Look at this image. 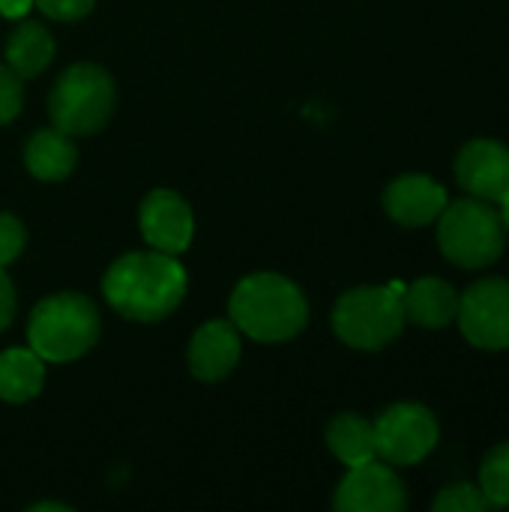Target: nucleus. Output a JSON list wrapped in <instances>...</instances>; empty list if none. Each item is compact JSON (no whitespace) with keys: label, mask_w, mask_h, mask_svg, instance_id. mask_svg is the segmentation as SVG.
<instances>
[{"label":"nucleus","mask_w":509,"mask_h":512,"mask_svg":"<svg viewBox=\"0 0 509 512\" xmlns=\"http://www.w3.org/2000/svg\"><path fill=\"white\" fill-rule=\"evenodd\" d=\"M102 294L123 318L153 324L168 318L183 303L186 270L180 267L177 255H165L159 249L129 252L108 267Z\"/></svg>","instance_id":"obj_1"},{"label":"nucleus","mask_w":509,"mask_h":512,"mask_svg":"<svg viewBox=\"0 0 509 512\" xmlns=\"http://www.w3.org/2000/svg\"><path fill=\"white\" fill-rule=\"evenodd\" d=\"M231 321L255 342H288L303 333L309 321V303L303 291L279 273L246 276L228 303Z\"/></svg>","instance_id":"obj_2"},{"label":"nucleus","mask_w":509,"mask_h":512,"mask_svg":"<svg viewBox=\"0 0 509 512\" xmlns=\"http://www.w3.org/2000/svg\"><path fill=\"white\" fill-rule=\"evenodd\" d=\"M99 309L84 294H54L33 306L27 342L45 363H72L99 339Z\"/></svg>","instance_id":"obj_3"},{"label":"nucleus","mask_w":509,"mask_h":512,"mask_svg":"<svg viewBox=\"0 0 509 512\" xmlns=\"http://www.w3.org/2000/svg\"><path fill=\"white\" fill-rule=\"evenodd\" d=\"M438 246L441 255L462 270H483L495 264L507 249V228L498 204L474 195L447 201L438 216Z\"/></svg>","instance_id":"obj_4"},{"label":"nucleus","mask_w":509,"mask_h":512,"mask_svg":"<svg viewBox=\"0 0 509 512\" xmlns=\"http://www.w3.org/2000/svg\"><path fill=\"white\" fill-rule=\"evenodd\" d=\"M402 291L393 285H363L339 297L333 309L336 336L357 351H381L405 330Z\"/></svg>","instance_id":"obj_5"},{"label":"nucleus","mask_w":509,"mask_h":512,"mask_svg":"<svg viewBox=\"0 0 509 512\" xmlns=\"http://www.w3.org/2000/svg\"><path fill=\"white\" fill-rule=\"evenodd\" d=\"M111 111H114V81L96 63L69 66L57 78L48 96L51 123L72 138L99 132L108 123Z\"/></svg>","instance_id":"obj_6"},{"label":"nucleus","mask_w":509,"mask_h":512,"mask_svg":"<svg viewBox=\"0 0 509 512\" xmlns=\"http://www.w3.org/2000/svg\"><path fill=\"white\" fill-rule=\"evenodd\" d=\"M441 429L435 414L426 405L417 402H399L390 405L378 420H375V450L378 459L411 468L420 465L435 447H438Z\"/></svg>","instance_id":"obj_7"},{"label":"nucleus","mask_w":509,"mask_h":512,"mask_svg":"<svg viewBox=\"0 0 509 512\" xmlns=\"http://www.w3.org/2000/svg\"><path fill=\"white\" fill-rule=\"evenodd\" d=\"M456 324L462 336L480 351L509 348V279L486 276L459 294Z\"/></svg>","instance_id":"obj_8"},{"label":"nucleus","mask_w":509,"mask_h":512,"mask_svg":"<svg viewBox=\"0 0 509 512\" xmlns=\"http://www.w3.org/2000/svg\"><path fill=\"white\" fill-rule=\"evenodd\" d=\"M333 507L339 512H402L408 507V492L390 462L372 459L348 468Z\"/></svg>","instance_id":"obj_9"},{"label":"nucleus","mask_w":509,"mask_h":512,"mask_svg":"<svg viewBox=\"0 0 509 512\" xmlns=\"http://www.w3.org/2000/svg\"><path fill=\"white\" fill-rule=\"evenodd\" d=\"M459 186L489 204H501L509 195V147L495 138H474L456 156Z\"/></svg>","instance_id":"obj_10"},{"label":"nucleus","mask_w":509,"mask_h":512,"mask_svg":"<svg viewBox=\"0 0 509 512\" xmlns=\"http://www.w3.org/2000/svg\"><path fill=\"white\" fill-rule=\"evenodd\" d=\"M138 225L147 246L165 255H183L195 237L192 207L171 189H156L141 201Z\"/></svg>","instance_id":"obj_11"},{"label":"nucleus","mask_w":509,"mask_h":512,"mask_svg":"<svg viewBox=\"0 0 509 512\" xmlns=\"http://www.w3.org/2000/svg\"><path fill=\"white\" fill-rule=\"evenodd\" d=\"M450 195L429 174H402L384 189V210L405 228H423L438 222Z\"/></svg>","instance_id":"obj_12"},{"label":"nucleus","mask_w":509,"mask_h":512,"mask_svg":"<svg viewBox=\"0 0 509 512\" xmlns=\"http://www.w3.org/2000/svg\"><path fill=\"white\" fill-rule=\"evenodd\" d=\"M240 330L234 321H207L189 342V369L198 381H222L240 360Z\"/></svg>","instance_id":"obj_13"},{"label":"nucleus","mask_w":509,"mask_h":512,"mask_svg":"<svg viewBox=\"0 0 509 512\" xmlns=\"http://www.w3.org/2000/svg\"><path fill=\"white\" fill-rule=\"evenodd\" d=\"M402 306H405V321L426 330H444L447 324L456 321L459 291L438 276H423L402 291Z\"/></svg>","instance_id":"obj_14"},{"label":"nucleus","mask_w":509,"mask_h":512,"mask_svg":"<svg viewBox=\"0 0 509 512\" xmlns=\"http://www.w3.org/2000/svg\"><path fill=\"white\" fill-rule=\"evenodd\" d=\"M78 162V150L72 135H66L63 129H39L30 135L27 147H24V165L36 180L45 183H57L63 177H69L75 171Z\"/></svg>","instance_id":"obj_15"},{"label":"nucleus","mask_w":509,"mask_h":512,"mask_svg":"<svg viewBox=\"0 0 509 512\" xmlns=\"http://www.w3.org/2000/svg\"><path fill=\"white\" fill-rule=\"evenodd\" d=\"M54 57V36L39 21L18 24L6 39V66L21 78H36Z\"/></svg>","instance_id":"obj_16"},{"label":"nucleus","mask_w":509,"mask_h":512,"mask_svg":"<svg viewBox=\"0 0 509 512\" xmlns=\"http://www.w3.org/2000/svg\"><path fill=\"white\" fill-rule=\"evenodd\" d=\"M45 384V360L33 348H9L0 354V399L21 405L39 396Z\"/></svg>","instance_id":"obj_17"},{"label":"nucleus","mask_w":509,"mask_h":512,"mask_svg":"<svg viewBox=\"0 0 509 512\" xmlns=\"http://www.w3.org/2000/svg\"><path fill=\"white\" fill-rule=\"evenodd\" d=\"M327 447L348 468L363 465V462H372V459H378V450H375V423L366 420V417H360V414H339L327 426Z\"/></svg>","instance_id":"obj_18"},{"label":"nucleus","mask_w":509,"mask_h":512,"mask_svg":"<svg viewBox=\"0 0 509 512\" xmlns=\"http://www.w3.org/2000/svg\"><path fill=\"white\" fill-rule=\"evenodd\" d=\"M477 486L486 495L489 507H509V441L486 453Z\"/></svg>","instance_id":"obj_19"},{"label":"nucleus","mask_w":509,"mask_h":512,"mask_svg":"<svg viewBox=\"0 0 509 512\" xmlns=\"http://www.w3.org/2000/svg\"><path fill=\"white\" fill-rule=\"evenodd\" d=\"M435 512H483L489 510L486 495L480 492V486L474 483H453L447 489L438 492V498L432 501Z\"/></svg>","instance_id":"obj_20"},{"label":"nucleus","mask_w":509,"mask_h":512,"mask_svg":"<svg viewBox=\"0 0 509 512\" xmlns=\"http://www.w3.org/2000/svg\"><path fill=\"white\" fill-rule=\"evenodd\" d=\"M21 102H24L21 78L6 63H0V126L12 123L21 114Z\"/></svg>","instance_id":"obj_21"},{"label":"nucleus","mask_w":509,"mask_h":512,"mask_svg":"<svg viewBox=\"0 0 509 512\" xmlns=\"http://www.w3.org/2000/svg\"><path fill=\"white\" fill-rule=\"evenodd\" d=\"M27 243V231L24 225L12 216V213H0V267L12 264Z\"/></svg>","instance_id":"obj_22"},{"label":"nucleus","mask_w":509,"mask_h":512,"mask_svg":"<svg viewBox=\"0 0 509 512\" xmlns=\"http://www.w3.org/2000/svg\"><path fill=\"white\" fill-rule=\"evenodd\" d=\"M93 3L96 0H33V6H39L54 21H78L93 9Z\"/></svg>","instance_id":"obj_23"},{"label":"nucleus","mask_w":509,"mask_h":512,"mask_svg":"<svg viewBox=\"0 0 509 512\" xmlns=\"http://www.w3.org/2000/svg\"><path fill=\"white\" fill-rule=\"evenodd\" d=\"M12 315H15V288L0 267V333L12 324Z\"/></svg>","instance_id":"obj_24"},{"label":"nucleus","mask_w":509,"mask_h":512,"mask_svg":"<svg viewBox=\"0 0 509 512\" xmlns=\"http://www.w3.org/2000/svg\"><path fill=\"white\" fill-rule=\"evenodd\" d=\"M33 0H0V15L3 18H24L30 12Z\"/></svg>","instance_id":"obj_25"},{"label":"nucleus","mask_w":509,"mask_h":512,"mask_svg":"<svg viewBox=\"0 0 509 512\" xmlns=\"http://www.w3.org/2000/svg\"><path fill=\"white\" fill-rule=\"evenodd\" d=\"M498 213H501V222H504V228H507V234H509V195L498 204Z\"/></svg>","instance_id":"obj_26"},{"label":"nucleus","mask_w":509,"mask_h":512,"mask_svg":"<svg viewBox=\"0 0 509 512\" xmlns=\"http://www.w3.org/2000/svg\"><path fill=\"white\" fill-rule=\"evenodd\" d=\"M33 510H69V507H60V504H36Z\"/></svg>","instance_id":"obj_27"}]
</instances>
